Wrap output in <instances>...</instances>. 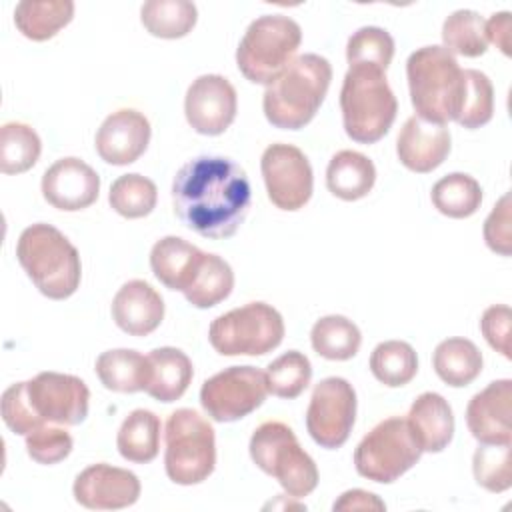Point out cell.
<instances>
[{
	"mask_svg": "<svg viewBox=\"0 0 512 512\" xmlns=\"http://www.w3.org/2000/svg\"><path fill=\"white\" fill-rule=\"evenodd\" d=\"M252 202L246 170L226 156H196L180 166L172 182L178 220L208 240L238 232Z\"/></svg>",
	"mask_w": 512,
	"mask_h": 512,
	"instance_id": "obj_1",
	"label": "cell"
},
{
	"mask_svg": "<svg viewBox=\"0 0 512 512\" xmlns=\"http://www.w3.org/2000/svg\"><path fill=\"white\" fill-rule=\"evenodd\" d=\"M332 80V66L320 54H302L264 90L266 120L280 130L304 128L322 106Z\"/></svg>",
	"mask_w": 512,
	"mask_h": 512,
	"instance_id": "obj_2",
	"label": "cell"
},
{
	"mask_svg": "<svg viewBox=\"0 0 512 512\" xmlns=\"http://www.w3.org/2000/svg\"><path fill=\"white\" fill-rule=\"evenodd\" d=\"M16 258L38 292L50 300H66L80 286V254L52 224L36 222L24 228L16 242Z\"/></svg>",
	"mask_w": 512,
	"mask_h": 512,
	"instance_id": "obj_3",
	"label": "cell"
},
{
	"mask_svg": "<svg viewBox=\"0 0 512 512\" xmlns=\"http://www.w3.org/2000/svg\"><path fill=\"white\" fill-rule=\"evenodd\" d=\"M406 76L418 118L442 126L456 120L464 94V70L454 54L444 46H422L408 56Z\"/></svg>",
	"mask_w": 512,
	"mask_h": 512,
	"instance_id": "obj_4",
	"label": "cell"
},
{
	"mask_svg": "<svg viewBox=\"0 0 512 512\" xmlns=\"http://www.w3.org/2000/svg\"><path fill=\"white\" fill-rule=\"evenodd\" d=\"M340 110L344 132L354 142L374 144L384 138L398 112L386 72L368 66L348 68L340 90Z\"/></svg>",
	"mask_w": 512,
	"mask_h": 512,
	"instance_id": "obj_5",
	"label": "cell"
},
{
	"mask_svg": "<svg viewBox=\"0 0 512 512\" xmlns=\"http://www.w3.org/2000/svg\"><path fill=\"white\" fill-rule=\"evenodd\" d=\"M302 42L300 24L284 14H262L250 22L238 48L236 66L254 84H270L294 60Z\"/></svg>",
	"mask_w": 512,
	"mask_h": 512,
	"instance_id": "obj_6",
	"label": "cell"
},
{
	"mask_svg": "<svg viewBox=\"0 0 512 512\" xmlns=\"http://www.w3.org/2000/svg\"><path fill=\"white\" fill-rule=\"evenodd\" d=\"M248 448L252 462L276 478L288 496L304 498L318 486L316 462L284 422L270 420L260 424L252 432Z\"/></svg>",
	"mask_w": 512,
	"mask_h": 512,
	"instance_id": "obj_7",
	"label": "cell"
},
{
	"mask_svg": "<svg viewBox=\"0 0 512 512\" xmlns=\"http://www.w3.org/2000/svg\"><path fill=\"white\" fill-rule=\"evenodd\" d=\"M164 468L180 486L204 482L216 466V436L212 424L192 408H178L166 420Z\"/></svg>",
	"mask_w": 512,
	"mask_h": 512,
	"instance_id": "obj_8",
	"label": "cell"
},
{
	"mask_svg": "<svg viewBox=\"0 0 512 512\" xmlns=\"http://www.w3.org/2000/svg\"><path fill=\"white\" fill-rule=\"evenodd\" d=\"M282 314L266 302H248L212 320L208 340L222 356H264L284 338Z\"/></svg>",
	"mask_w": 512,
	"mask_h": 512,
	"instance_id": "obj_9",
	"label": "cell"
},
{
	"mask_svg": "<svg viewBox=\"0 0 512 512\" xmlns=\"http://www.w3.org/2000/svg\"><path fill=\"white\" fill-rule=\"evenodd\" d=\"M422 456L406 418L390 416L378 422L356 446V472L378 484H392Z\"/></svg>",
	"mask_w": 512,
	"mask_h": 512,
	"instance_id": "obj_10",
	"label": "cell"
},
{
	"mask_svg": "<svg viewBox=\"0 0 512 512\" xmlns=\"http://www.w3.org/2000/svg\"><path fill=\"white\" fill-rule=\"evenodd\" d=\"M268 396L266 374L254 366H230L204 380L200 404L214 422H236Z\"/></svg>",
	"mask_w": 512,
	"mask_h": 512,
	"instance_id": "obj_11",
	"label": "cell"
},
{
	"mask_svg": "<svg viewBox=\"0 0 512 512\" xmlns=\"http://www.w3.org/2000/svg\"><path fill=\"white\" fill-rule=\"evenodd\" d=\"M356 420V390L340 376L320 380L306 410V430L310 438L326 450L346 444Z\"/></svg>",
	"mask_w": 512,
	"mask_h": 512,
	"instance_id": "obj_12",
	"label": "cell"
},
{
	"mask_svg": "<svg viewBox=\"0 0 512 512\" xmlns=\"http://www.w3.org/2000/svg\"><path fill=\"white\" fill-rule=\"evenodd\" d=\"M262 178L270 202L286 212L308 204L314 188V174L306 154L292 144H270L260 160Z\"/></svg>",
	"mask_w": 512,
	"mask_h": 512,
	"instance_id": "obj_13",
	"label": "cell"
},
{
	"mask_svg": "<svg viewBox=\"0 0 512 512\" xmlns=\"http://www.w3.org/2000/svg\"><path fill=\"white\" fill-rule=\"evenodd\" d=\"M26 390L36 414L46 424L76 426L88 416L90 390L74 374L40 372L32 380H26Z\"/></svg>",
	"mask_w": 512,
	"mask_h": 512,
	"instance_id": "obj_14",
	"label": "cell"
},
{
	"mask_svg": "<svg viewBox=\"0 0 512 512\" xmlns=\"http://www.w3.org/2000/svg\"><path fill=\"white\" fill-rule=\"evenodd\" d=\"M238 96L228 78L202 74L186 90L184 114L188 124L204 136L224 134L236 118Z\"/></svg>",
	"mask_w": 512,
	"mask_h": 512,
	"instance_id": "obj_15",
	"label": "cell"
},
{
	"mask_svg": "<svg viewBox=\"0 0 512 512\" xmlns=\"http://www.w3.org/2000/svg\"><path fill=\"white\" fill-rule=\"evenodd\" d=\"M74 500L90 510H120L140 498V480L134 472L110 464L84 468L72 486Z\"/></svg>",
	"mask_w": 512,
	"mask_h": 512,
	"instance_id": "obj_16",
	"label": "cell"
},
{
	"mask_svg": "<svg viewBox=\"0 0 512 512\" xmlns=\"http://www.w3.org/2000/svg\"><path fill=\"white\" fill-rule=\"evenodd\" d=\"M98 194L100 176L80 158H60L42 174V196L58 210H84L98 200Z\"/></svg>",
	"mask_w": 512,
	"mask_h": 512,
	"instance_id": "obj_17",
	"label": "cell"
},
{
	"mask_svg": "<svg viewBox=\"0 0 512 512\" xmlns=\"http://www.w3.org/2000/svg\"><path fill=\"white\" fill-rule=\"evenodd\" d=\"M150 136L152 128L142 112L134 108H120L100 124L94 146L104 162L112 166H126L146 152Z\"/></svg>",
	"mask_w": 512,
	"mask_h": 512,
	"instance_id": "obj_18",
	"label": "cell"
},
{
	"mask_svg": "<svg viewBox=\"0 0 512 512\" xmlns=\"http://www.w3.org/2000/svg\"><path fill=\"white\" fill-rule=\"evenodd\" d=\"M466 424L480 444H512V380H494L474 394Z\"/></svg>",
	"mask_w": 512,
	"mask_h": 512,
	"instance_id": "obj_19",
	"label": "cell"
},
{
	"mask_svg": "<svg viewBox=\"0 0 512 512\" xmlns=\"http://www.w3.org/2000/svg\"><path fill=\"white\" fill-rule=\"evenodd\" d=\"M452 136L442 124L426 122L418 116H410L396 140V154L402 166L412 172L426 174L436 170L450 154Z\"/></svg>",
	"mask_w": 512,
	"mask_h": 512,
	"instance_id": "obj_20",
	"label": "cell"
},
{
	"mask_svg": "<svg viewBox=\"0 0 512 512\" xmlns=\"http://www.w3.org/2000/svg\"><path fill=\"white\" fill-rule=\"evenodd\" d=\"M116 326L130 336H148L164 320L162 296L144 280H128L112 298Z\"/></svg>",
	"mask_w": 512,
	"mask_h": 512,
	"instance_id": "obj_21",
	"label": "cell"
},
{
	"mask_svg": "<svg viewBox=\"0 0 512 512\" xmlns=\"http://www.w3.org/2000/svg\"><path fill=\"white\" fill-rule=\"evenodd\" d=\"M422 452H442L454 436V414L448 400L438 392H422L406 418Z\"/></svg>",
	"mask_w": 512,
	"mask_h": 512,
	"instance_id": "obj_22",
	"label": "cell"
},
{
	"mask_svg": "<svg viewBox=\"0 0 512 512\" xmlns=\"http://www.w3.org/2000/svg\"><path fill=\"white\" fill-rule=\"evenodd\" d=\"M204 252L180 236H164L150 250L154 276L170 290L184 292L192 282Z\"/></svg>",
	"mask_w": 512,
	"mask_h": 512,
	"instance_id": "obj_23",
	"label": "cell"
},
{
	"mask_svg": "<svg viewBox=\"0 0 512 512\" xmlns=\"http://www.w3.org/2000/svg\"><path fill=\"white\" fill-rule=\"evenodd\" d=\"M148 362L150 380L144 392L166 404L182 398L194 376L192 360L186 356V352L180 348L162 346L148 354Z\"/></svg>",
	"mask_w": 512,
	"mask_h": 512,
	"instance_id": "obj_24",
	"label": "cell"
},
{
	"mask_svg": "<svg viewBox=\"0 0 512 512\" xmlns=\"http://www.w3.org/2000/svg\"><path fill=\"white\" fill-rule=\"evenodd\" d=\"M374 182L376 166L362 152L340 150L328 162L326 186L340 200L354 202L368 196Z\"/></svg>",
	"mask_w": 512,
	"mask_h": 512,
	"instance_id": "obj_25",
	"label": "cell"
},
{
	"mask_svg": "<svg viewBox=\"0 0 512 512\" xmlns=\"http://www.w3.org/2000/svg\"><path fill=\"white\" fill-rule=\"evenodd\" d=\"M94 370L106 390L122 394L146 390L150 380L148 356H142L132 348H114L102 352L96 358Z\"/></svg>",
	"mask_w": 512,
	"mask_h": 512,
	"instance_id": "obj_26",
	"label": "cell"
},
{
	"mask_svg": "<svg viewBox=\"0 0 512 512\" xmlns=\"http://www.w3.org/2000/svg\"><path fill=\"white\" fill-rule=\"evenodd\" d=\"M482 352L478 346L468 340V338H446L434 348L432 356V366L436 376L452 386V388H462L472 384L480 372H482Z\"/></svg>",
	"mask_w": 512,
	"mask_h": 512,
	"instance_id": "obj_27",
	"label": "cell"
},
{
	"mask_svg": "<svg viewBox=\"0 0 512 512\" xmlns=\"http://www.w3.org/2000/svg\"><path fill=\"white\" fill-rule=\"evenodd\" d=\"M74 18L72 0H22L14 8V24L22 36L44 42Z\"/></svg>",
	"mask_w": 512,
	"mask_h": 512,
	"instance_id": "obj_28",
	"label": "cell"
},
{
	"mask_svg": "<svg viewBox=\"0 0 512 512\" xmlns=\"http://www.w3.org/2000/svg\"><path fill=\"white\" fill-rule=\"evenodd\" d=\"M160 418L144 408L132 410L116 436L118 452L134 464H148L160 452Z\"/></svg>",
	"mask_w": 512,
	"mask_h": 512,
	"instance_id": "obj_29",
	"label": "cell"
},
{
	"mask_svg": "<svg viewBox=\"0 0 512 512\" xmlns=\"http://www.w3.org/2000/svg\"><path fill=\"white\" fill-rule=\"evenodd\" d=\"M310 344L318 356L344 362L358 354L362 334L350 318L340 314H328L314 322L310 330Z\"/></svg>",
	"mask_w": 512,
	"mask_h": 512,
	"instance_id": "obj_30",
	"label": "cell"
},
{
	"mask_svg": "<svg viewBox=\"0 0 512 512\" xmlns=\"http://www.w3.org/2000/svg\"><path fill=\"white\" fill-rule=\"evenodd\" d=\"M198 20L194 2L188 0H148L140 8V22L148 34L164 40L184 38Z\"/></svg>",
	"mask_w": 512,
	"mask_h": 512,
	"instance_id": "obj_31",
	"label": "cell"
},
{
	"mask_svg": "<svg viewBox=\"0 0 512 512\" xmlns=\"http://www.w3.org/2000/svg\"><path fill=\"white\" fill-rule=\"evenodd\" d=\"M234 288V272L230 264L218 254L204 252L200 266L182 292L194 308H212L226 300Z\"/></svg>",
	"mask_w": 512,
	"mask_h": 512,
	"instance_id": "obj_32",
	"label": "cell"
},
{
	"mask_svg": "<svg viewBox=\"0 0 512 512\" xmlns=\"http://www.w3.org/2000/svg\"><path fill=\"white\" fill-rule=\"evenodd\" d=\"M430 198L440 214L448 218H468L482 204V188L474 176L452 172L432 186Z\"/></svg>",
	"mask_w": 512,
	"mask_h": 512,
	"instance_id": "obj_33",
	"label": "cell"
},
{
	"mask_svg": "<svg viewBox=\"0 0 512 512\" xmlns=\"http://www.w3.org/2000/svg\"><path fill=\"white\" fill-rule=\"evenodd\" d=\"M370 372L388 388L406 386L418 372L416 350L404 340L380 342L370 354Z\"/></svg>",
	"mask_w": 512,
	"mask_h": 512,
	"instance_id": "obj_34",
	"label": "cell"
},
{
	"mask_svg": "<svg viewBox=\"0 0 512 512\" xmlns=\"http://www.w3.org/2000/svg\"><path fill=\"white\" fill-rule=\"evenodd\" d=\"M42 152L38 132L24 122H6L0 128V170L4 174H22L30 170Z\"/></svg>",
	"mask_w": 512,
	"mask_h": 512,
	"instance_id": "obj_35",
	"label": "cell"
},
{
	"mask_svg": "<svg viewBox=\"0 0 512 512\" xmlns=\"http://www.w3.org/2000/svg\"><path fill=\"white\" fill-rule=\"evenodd\" d=\"M442 42L450 54L478 58L488 50L486 20L474 10H456L442 24Z\"/></svg>",
	"mask_w": 512,
	"mask_h": 512,
	"instance_id": "obj_36",
	"label": "cell"
},
{
	"mask_svg": "<svg viewBox=\"0 0 512 512\" xmlns=\"http://www.w3.org/2000/svg\"><path fill=\"white\" fill-rule=\"evenodd\" d=\"M158 190L156 184L142 174H122L118 176L108 194V202L114 212L124 218H144L156 208Z\"/></svg>",
	"mask_w": 512,
	"mask_h": 512,
	"instance_id": "obj_37",
	"label": "cell"
},
{
	"mask_svg": "<svg viewBox=\"0 0 512 512\" xmlns=\"http://www.w3.org/2000/svg\"><path fill=\"white\" fill-rule=\"evenodd\" d=\"M266 384L268 392L292 400L298 398L312 380V364L306 354L298 350H288L276 360H272L266 368Z\"/></svg>",
	"mask_w": 512,
	"mask_h": 512,
	"instance_id": "obj_38",
	"label": "cell"
},
{
	"mask_svg": "<svg viewBox=\"0 0 512 512\" xmlns=\"http://www.w3.org/2000/svg\"><path fill=\"white\" fill-rule=\"evenodd\" d=\"M394 58V38L380 26L358 28L346 44V60L352 66H368L386 72Z\"/></svg>",
	"mask_w": 512,
	"mask_h": 512,
	"instance_id": "obj_39",
	"label": "cell"
},
{
	"mask_svg": "<svg viewBox=\"0 0 512 512\" xmlns=\"http://www.w3.org/2000/svg\"><path fill=\"white\" fill-rule=\"evenodd\" d=\"M494 88L490 78L474 68L464 70V94L454 122L468 130H476L492 120Z\"/></svg>",
	"mask_w": 512,
	"mask_h": 512,
	"instance_id": "obj_40",
	"label": "cell"
},
{
	"mask_svg": "<svg viewBox=\"0 0 512 512\" xmlns=\"http://www.w3.org/2000/svg\"><path fill=\"white\" fill-rule=\"evenodd\" d=\"M512 444H480L472 458L478 486L488 492H504L512 486Z\"/></svg>",
	"mask_w": 512,
	"mask_h": 512,
	"instance_id": "obj_41",
	"label": "cell"
},
{
	"mask_svg": "<svg viewBox=\"0 0 512 512\" xmlns=\"http://www.w3.org/2000/svg\"><path fill=\"white\" fill-rule=\"evenodd\" d=\"M0 412H2V420L8 426V430L18 436H28L32 430L46 424L36 414V410L28 398L26 382H16L4 390L2 400H0Z\"/></svg>",
	"mask_w": 512,
	"mask_h": 512,
	"instance_id": "obj_42",
	"label": "cell"
},
{
	"mask_svg": "<svg viewBox=\"0 0 512 512\" xmlns=\"http://www.w3.org/2000/svg\"><path fill=\"white\" fill-rule=\"evenodd\" d=\"M74 440L72 436L58 426L42 424L26 436V452L28 456L44 466L62 462L72 452Z\"/></svg>",
	"mask_w": 512,
	"mask_h": 512,
	"instance_id": "obj_43",
	"label": "cell"
},
{
	"mask_svg": "<svg viewBox=\"0 0 512 512\" xmlns=\"http://www.w3.org/2000/svg\"><path fill=\"white\" fill-rule=\"evenodd\" d=\"M510 194H502L494 204L492 212L484 220V242L486 246L500 254L510 256L512 252V218H510Z\"/></svg>",
	"mask_w": 512,
	"mask_h": 512,
	"instance_id": "obj_44",
	"label": "cell"
},
{
	"mask_svg": "<svg viewBox=\"0 0 512 512\" xmlns=\"http://www.w3.org/2000/svg\"><path fill=\"white\" fill-rule=\"evenodd\" d=\"M510 326H512V312L506 304H492L484 310L480 318V330L490 348L500 352L504 358H512L510 354Z\"/></svg>",
	"mask_w": 512,
	"mask_h": 512,
	"instance_id": "obj_45",
	"label": "cell"
},
{
	"mask_svg": "<svg viewBox=\"0 0 512 512\" xmlns=\"http://www.w3.org/2000/svg\"><path fill=\"white\" fill-rule=\"evenodd\" d=\"M334 510H386V504L372 492L354 488L340 494L332 506Z\"/></svg>",
	"mask_w": 512,
	"mask_h": 512,
	"instance_id": "obj_46",
	"label": "cell"
},
{
	"mask_svg": "<svg viewBox=\"0 0 512 512\" xmlns=\"http://www.w3.org/2000/svg\"><path fill=\"white\" fill-rule=\"evenodd\" d=\"M486 36L504 56H510V12H494L486 20Z\"/></svg>",
	"mask_w": 512,
	"mask_h": 512,
	"instance_id": "obj_47",
	"label": "cell"
}]
</instances>
